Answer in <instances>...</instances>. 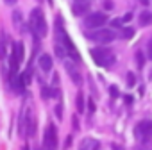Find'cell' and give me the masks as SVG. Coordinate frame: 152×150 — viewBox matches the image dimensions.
I'll return each mask as SVG.
<instances>
[{"label": "cell", "mask_w": 152, "mask_h": 150, "mask_svg": "<svg viewBox=\"0 0 152 150\" xmlns=\"http://www.w3.org/2000/svg\"><path fill=\"white\" fill-rule=\"evenodd\" d=\"M31 29H32L34 36H38V38H45L47 32H48V25H47L45 15H43V11L39 7L31 11Z\"/></svg>", "instance_id": "obj_1"}, {"label": "cell", "mask_w": 152, "mask_h": 150, "mask_svg": "<svg viewBox=\"0 0 152 150\" xmlns=\"http://www.w3.org/2000/svg\"><path fill=\"white\" fill-rule=\"evenodd\" d=\"M90 54H91V59L99 64V66H102V68H109V66H113L115 64V54H113V50H109V48H102V47H99V48H91L90 50Z\"/></svg>", "instance_id": "obj_2"}, {"label": "cell", "mask_w": 152, "mask_h": 150, "mask_svg": "<svg viewBox=\"0 0 152 150\" xmlns=\"http://www.w3.org/2000/svg\"><path fill=\"white\" fill-rule=\"evenodd\" d=\"M23 61V43L22 41H16L13 43V48H11V55H9V68H11V77L18 73V68Z\"/></svg>", "instance_id": "obj_3"}, {"label": "cell", "mask_w": 152, "mask_h": 150, "mask_svg": "<svg viewBox=\"0 0 152 150\" xmlns=\"http://www.w3.org/2000/svg\"><path fill=\"white\" fill-rule=\"evenodd\" d=\"M43 146L45 150H57L59 146V138H57V129L54 123H48L43 134Z\"/></svg>", "instance_id": "obj_4"}, {"label": "cell", "mask_w": 152, "mask_h": 150, "mask_svg": "<svg viewBox=\"0 0 152 150\" xmlns=\"http://www.w3.org/2000/svg\"><path fill=\"white\" fill-rule=\"evenodd\" d=\"M104 23H107V15L106 13H93V15H88L86 20H84V25L88 29H100Z\"/></svg>", "instance_id": "obj_5"}, {"label": "cell", "mask_w": 152, "mask_h": 150, "mask_svg": "<svg viewBox=\"0 0 152 150\" xmlns=\"http://www.w3.org/2000/svg\"><path fill=\"white\" fill-rule=\"evenodd\" d=\"M115 38L116 36L111 29H100V31H95V32L90 34V39H93L97 43H111Z\"/></svg>", "instance_id": "obj_6"}, {"label": "cell", "mask_w": 152, "mask_h": 150, "mask_svg": "<svg viewBox=\"0 0 152 150\" xmlns=\"http://www.w3.org/2000/svg\"><path fill=\"white\" fill-rule=\"evenodd\" d=\"M134 134L140 139H148L152 138V122H140L134 129Z\"/></svg>", "instance_id": "obj_7"}, {"label": "cell", "mask_w": 152, "mask_h": 150, "mask_svg": "<svg viewBox=\"0 0 152 150\" xmlns=\"http://www.w3.org/2000/svg\"><path fill=\"white\" fill-rule=\"evenodd\" d=\"M38 64H39V68H41L45 73H50V70H52V66H54V61H52L50 54H41L39 59H38Z\"/></svg>", "instance_id": "obj_8"}, {"label": "cell", "mask_w": 152, "mask_h": 150, "mask_svg": "<svg viewBox=\"0 0 152 150\" xmlns=\"http://www.w3.org/2000/svg\"><path fill=\"white\" fill-rule=\"evenodd\" d=\"M88 9H90V4H88V2H79V0H75V4L72 6V13H73L75 16H83V15H86Z\"/></svg>", "instance_id": "obj_9"}, {"label": "cell", "mask_w": 152, "mask_h": 150, "mask_svg": "<svg viewBox=\"0 0 152 150\" xmlns=\"http://www.w3.org/2000/svg\"><path fill=\"white\" fill-rule=\"evenodd\" d=\"M64 66H66V70H68V73H70V77H72V81L75 82V84H81V75H79V71L73 68V64L70 63V61H64Z\"/></svg>", "instance_id": "obj_10"}, {"label": "cell", "mask_w": 152, "mask_h": 150, "mask_svg": "<svg viewBox=\"0 0 152 150\" xmlns=\"http://www.w3.org/2000/svg\"><path fill=\"white\" fill-rule=\"evenodd\" d=\"M99 146V141H95V139H91V138H86L83 143H81V148L79 150H95Z\"/></svg>", "instance_id": "obj_11"}, {"label": "cell", "mask_w": 152, "mask_h": 150, "mask_svg": "<svg viewBox=\"0 0 152 150\" xmlns=\"http://www.w3.org/2000/svg\"><path fill=\"white\" fill-rule=\"evenodd\" d=\"M150 22H152V15H150V11H143V13L140 15V23H141L143 27H147V25H150Z\"/></svg>", "instance_id": "obj_12"}, {"label": "cell", "mask_w": 152, "mask_h": 150, "mask_svg": "<svg viewBox=\"0 0 152 150\" xmlns=\"http://www.w3.org/2000/svg\"><path fill=\"white\" fill-rule=\"evenodd\" d=\"M0 59H6V34H0Z\"/></svg>", "instance_id": "obj_13"}, {"label": "cell", "mask_w": 152, "mask_h": 150, "mask_svg": "<svg viewBox=\"0 0 152 150\" xmlns=\"http://www.w3.org/2000/svg\"><path fill=\"white\" fill-rule=\"evenodd\" d=\"M122 38L124 39H131L132 36H134V29H131V27H122Z\"/></svg>", "instance_id": "obj_14"}, {"label": "cell", "mask_w": 152, "mask_h": 150, "mask_svg": "<svg viewBox=\"0 0 152 150\" xmlns=\"http://www.w3.org/2000/svg\"><path fill=\"white\" fill-rule=\"evenodd\" d=\"M75 104H77V111L79 113H84V97L79 93L77 95V100H75Z\"/></svg>", "instance_id": "obj_15"}, {"label": "cell", "mask_w": 152, "mask_h": 150, "mask_svg": "<svg viewBox=\"0 0 152 150\" xmlns=\"http://www.w3.org/2000/svg\"><path fill=\"white\" fill-rule=\"evenodd\" d=\"M124 22H125L124 18H115V20L111 22V25H113L115 29H122V25H124Z\"/></svg>", "instance_id": "obj_16"}, {"label": "cell", "mask_w": 152, "mask_h": 150, "mask_svg": "<svg viewBox=\"0 0 152 150\" xmlns=\"http://www.w3.org/2000/svg\"><path fill=\"white\" fill-rule=\"evenodd\" d=\"M136 61H138V68H143V64H145V57H143L141 52H136Z\"/></svg>", "instance_id": "obj_17"}, {"label": "cell", "mask_w": 152, "mask_h": 150, "mask_svg": "<svg viewBox=\"0 0 152 150\" xmlns=\"http://www.w3.org/2000/svg\"><path fill=\"white\" fill-rule=\"evenodd\" d=\"M147 55H148V59L152 61V39L147 43Z\"/></svg>", "instance_id": "obj_18"}, {"label": "cell", "mask_w": 152, "mask_h": 150, "mask_svg": "<svg viewBox=\"0 0 152 150\" xmlns=\"http://www.w3.org/2000/svg\"><path fill=\"white\" fill-rule=\"evenodd\" d=\"M104 7H106L107 11H111V9L115 7V4H113V0H104Z\"/></svg>", "instance_id": "obj_19"}, {"label": "cell", "mask_w": 152, "mask_h": 150, "mask_svg": "<svg viewBox=\"0 0 152 150\" xmlns=\"http://www.w3.org/2000/svg\"><path fill=\"white\" fill-rule=\"evenodd\" d=\"M127 77H129V86H132V84H134V75H132V73H129Z\"/></svg>", "instance_id": "obj_20"}, {"label": "cell", "mask_w": 152, "mask_h": 150, "mask_svg": "<svg viewBox=\"0 0 152 150\" xmlns=\"http://www.w3.org/2000/svg\"><path fill=\"white\" fill-rule=\"evenodd\" d=\"M138 2H140V4H141V6H145V7H147V6H148V4H150V0H138Z\"/></svg>", "instance_id": "obj_21"}, {"label": "cell", "mask_w": 152, "mask_h": 150, "mask_svg": "<svg viewBox=\"0 0 152 150\" xmlns=\"http://www.w3.org/2000/svg\"><path fill=\"white\" fill-rule=\"evenodd\" d=\"M56 114H57V118H61V116H63V114H61V106H57V107H56Z\"/></svg>", "instance_id": "obj_22"}, {"label": "cell", "mask_w": 152, "mask_h": 150, "mask_svg": "<svg viewBox=\"0 0 152 150\" xmlns=\"http://www.w3.org/2000/svg\"><path fill=\"white\" fill-rule=\"evenodd\" d=\"M88 106H90V111L93 113V111H95V104H93V100H90V104H88Z\"/></svg>", "instance_id": "obj_23"}, {"label": "cell", "mask_w": 152, "mask_h": 150, "mask_svg": "<svg viewBox=\"0 0 152 150\" xmlns=\"http://www.w3.org/2000/svg\"><path fill=\"white\" fill-rule=\"evenodd\" d=\"M111 93H113V97H116V95H118V91H116V88H115V86H111Z\"/></svg>", "instance_id": "obj_24"}, {"label": "cell", "mask_w": 152, "mask_h": 150, "mask_svg": "<svg viewBox=\"0 0 152 150\" xmlns=\"http://www.w3.org/2000/svg\"><path fill=\"white\" fill-rule=\"evenodd\" d=\"M6 2H7L9 6H15V4H16V0H6Z\"/></svg>", "instance_id": "obj_25"}, {"label": "cell", "mask_w": 152, "mask_h": 150, "mask_svg": "<svg viewBox=\"0 0 152 150\" xmlns=\"http://www.w3.org/2000/svg\"><path fill=\"white\" fill-rule=\"evenodd\" d=\"M113 150H124V148H120V146H116V145H113Z\"/></svg>", "instance_id": "obj_26"}, {"label": "cell", "mask_w": 152, "mask_h": 150, "mask_svg": "<svg viewBox=\"0 0 152 150\" xmlns=\"http://www.w3.org/2000/svg\"><path fill=\"white\" fill-rule=\"evenodd\" d=\"M22 150H29V146H27V145H25V146H23V148H22Z\"/></svg>", "instance_id": "obj_27"}, {"label": "cell", "mask_w": 152, "mask_h": 150, "mask_svg": "<svg viewBox=\"0 0 152 150\" xmlns=\"http://www.w3.org/2000/svg\"><path fill=\"white\" fill-rule=\"evenodd\" d=\"M95 150H100V145H99V146H97V148H95Z\"/></svg>", "instance_id": "obj_28"}, {"label": "cell", "mask_w": 152, "mask_h": 150, "mask_svg": "<svg viewBox=\"0 0 152 150\" xmlns=\"http://www.w3.org/2000/svg\"><path fill=\"white\" fill-rule=\"evenodd\" d=\"M79 2H88V0H79Z\"/></svg>", "instance_id": "obj_29"}]
</instances>
